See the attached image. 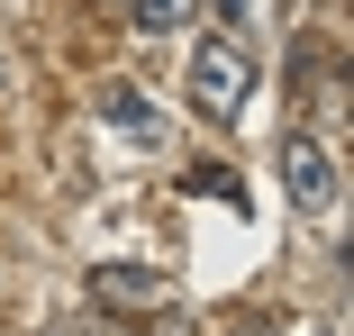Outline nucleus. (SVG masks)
Here are the masks:
<instances>
[{
    "mask_svg": "<svg viewBox=\"0 0 354 336\" xmlns=\"http://www.w3.org/2000/svg\"><path fill=\"white\" fill-rule=\"evenodd\" d=\"M100 309H155L164 300V273H146V263H91V282H82Z\"/></svg>",
    "mask_w": 354,
    "mask_h": 336,
    "instance_id": "nucleus-4",
    "label": "nucleus"
},
{
    "mask_svg": "<svg viewBox=\"0 0 354 336\" xmlns=\"http://www.w3.org/2000/svg\"><path fill=\"white\" fill-rule=\"evenodd\" d=\"M46 336H100V327H73V318H64V327H46Z\"/></svg>",
    "mask_w": 354,
    "mask_h": 336,
    "instance_id": "nucleus-6",
    "label": "nucleus"
},
{
    "mask_svg": "<svg viewBox=\"0 0 354 336\" xmlns=\"http://www.w3.org/2000/svg\"><path fill=\"white\" fill-rule=\"evenodd\" d=\"M0 91H10V64H0Z\"/></svg>",
    "mask_w": 354,
    "mask_h": 336,
    "instance_id": "nucleus-8",
    "label": "nucleus"
},
{
    "mask_svg": "<svg viewBox=\"0 0 354 336\" xmlns=\"http://www.w3.org/2000/svg\"><path fill=\"white\" fill-rule=\"evenodd\" d=\"M91 118H100V127H118V137H136V146H164V137H173L164 109L136 91V82H100V91H91Z\"/></svg>",
    "mask_w": 354,
    "mask_h": 336,
    "instance_id": "nucleus-3",
    "label": "nucleus"
},
{
    "mask_svg": "<svg viewBox=\"0 0 354 336\" xmlns=\"http://www.w3.org/2000/svg\"><path fill=\"white\" fill-rule=\"evenodd\" d=\"M236 336H272V318H245V327H236Z\"/></svg>",
    "mask_w": 354,
    "mask_h": 336,
    "instance_id": "nucleus-7",
    "label": "nucleus"
},
{
    "mask_svg": "<svg viewBox=\"0 0 354 336\" xmlns=\"http://www.w3.org/2000/svg\"><path fill=\"white\" fill-rule=\"evenodd\" d=\"M318 336H336V327H318Z\"/></svg>",
    "mask_w": 354,
    "mask_h": 336,
    "instance_id": "nucleus-9",
    "label": "nucleus"
},
{
    "mask_svg": "<svg viewBox=\"0 0 354 336\" xmlns=\"http://www.w3.org/2000/svg\"><path fill=\"white\" fill-rule=\"evenodd\" d=\"M191 19V0H127V28H146V37H173Z\"/></svg>",
    "mask_w": 354,
    "mask_h": 336,
    "instance_id": "nucleus-5",
    "label": "nucleus"
},
{
    "mask_svg": "<svg viewBox=\"0 0 354 336\" xmlns=\"http://www.w3.org/2000/svg\"><path fill=\"white\" fill-rule=\"evenodd\" d=\"M245 100H254V55H245V37H200L191 46V109L200 118H245Z\"/></svg>",
    "mask_w": 354,
    "mask_h": 336,
    "instance_id": "nucleus-1",
    "label": "nucleus"
},
{
    "mask_svg": "<svg viewBox=\"0 0 354 336\" xmlns=\"http://www.w3.org/2000/svg\"><path fill=\"white\" fill-rule=\"evenodd\" d=\"M281 191H291V209L300 218H336V200H345V173H336V155L318 146V137H281Z\"/></svg>",
    "mask_w": 354,
    "mask_h": 336,
    "instance_id": "nucleus-2",
    "label": "nucleus"
}]
</instances>
